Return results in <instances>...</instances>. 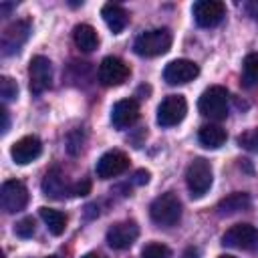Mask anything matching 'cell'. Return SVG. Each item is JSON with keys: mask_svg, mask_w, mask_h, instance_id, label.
I'll return each mask as SVG.
<instances>
[{"mask_svg": "<svg viewBox=\"0 0 258 258\" xmlns=\"http://www.w3.org/2000/svg\"><path fill=\"white\" fill-rule=\"evenodd\" d=\"M30 36V20L22 18L12 24H8L2 32V54H14L22 48V44Z\"/></svg>", "mask_w": 258, "mask_h": 258, "instance_id": "obj_12", "label": "cell"}, {"mask_svg": "<svg viewBox=\"0 0 258 258\" xmlns=\"http://www.w3.org/2000/svg\"><path fill=\"white\" fill-rule=\"evenodd\" d=\"M81 258H103V256L97 254V252H89V254H85V256H81Z\"/></svg>", "mask_w": 258, "mask_h": 258, "instance_id": "obj_33", "label": "cell"}, {"mask_svg": "<svg viewBox=\"0 0 258 258\" xmlns=\"http://www.w3.org/2000/svg\"><path fill=\"white\" fill-rule=\"evenodd\" d=\"M238 145L246 151H258V127H252V129L244 131L238 137Z\"/></svg>", "mask_w": 258, "mask_h": 258, "instance_id": "obj_26", "label": "cell"}, {"mask_svg": "<svg viewBox=\"0 0 258 258\" xmlns=\"http://www.w3.org/2000/svg\"><path fill=\"white\" fill-rule=\"evenodd\" d=\"M129 64L125 60H121L119 56H105L99 64L97 77L99 83L105 87H119L129 79Z\"/></svg>", "mask_w": 258, "mask_h": 258, "instance_id": "obj_7", "label": "cell"}, {"mask_svg": "<svg viewBox=\"0 0 258 258\" xmlns=\"http://www.w3.org/2000/svg\"><path fill=\"white\" fill-rule=\"evenodd\" d=\"M139 236V226L133 220H123L113 224L107 230V244L115 250H125L129 246H133V242Z\"/></svg>", "mask_w": 258, "mask_h": 258, "instance_id": "obj_13", "label": "cell"}, {"mask_svg": "<svg viewBox=\"0 0 258 258\" xmlns=\"http://www.w3.org/2000/svg\"><path fill=\"white\" fill-rule=\"evenodd\" d=\"M218 258H236V256H232V254H222V256H218Z\"/></svg>", "mask_w": 258, "mask_h": 258, "instance_id": "obj_34", "label": "cell"}, {"mask_svg": "<svg viewBox=\"0 0 258 258\" xmlns=\"http://www.w3.org/2000/svg\"><path fill=\"white\" fill-rule=\"evenodd\" d=\"M46 258H58V256H46Z\"/></svg>", "mask_w": 258, "mask_h": 258, "instance_id": "obj_35", "label": "cell"}, {"mask_svg": "<svg viewBox=\"0 0 258 258\" xmlns=\"http://www.w3.org/2000/svg\"><path fill=\"white\" fill-rule=\"evenodd\" d=\"M191 14H194V20H196L198 26L212 28V26H218L224 20L226 6L218 0H198L191 8Z\"/></svg>", "mask_w": 258, "mask_h": 258, "instance_id": "obj_9", "label": "cell"}, {"mask_svg": "<svg viewBox=\"0 0 258 258\" xmlns=\"http://www.w3.org/2000/svg\"><path fill=\"white\" fill-rule=\"evenodd\" d=\"M0 115H2V133H6L8 127H10V119H8V111H6V107L0 109Z\"/></svg>", "mask_w": 258, "mask_h": 258, "instance_id": "obj_31", "label": "cell"}, {"mask_svg": "<svg viewBox=\"0 0 258 258\" xmlns=\"http://www.w3.org/2000/svg\"><path fill=\"white\" fill-rule=\"evenodd\" d=\"M101 16L105 20V24L109 26V30L113 34H119L125 30L127 22H129V14L127 10L121 6V4H113V2H107L103 8H101Z\"/></svg>", "mask_w": 258, "mask_h": 258, "instance_id": "obj_18", "label": "cell"}, {"mask_svg": "<svg viewBox=\"0 0 258 258\" xmlns=\"http://www.w3.org/2000/svg\"><path fill=\"white\" fill-rule=\"evenodd\" d=\"M181 258H200V252H198V248L189 246V248H185V250H183Z\"/></svg>", "mask_w": 258, "mask_h": 258, "instance_id": "obj_32", "label": "cell"}, {"mask_svg": "<svg viewBox=\"0 0 258 258\" xmlns=\"http://www.w3.org/2000/svg\"><path fill=\"white\" fill-rule=\"evenodd\" d=\"M139 119V103L135 99H121L111 109V123L115 129H127Z\"/></svg>", "mask_w": 258, "mask_h": 258, "instance_id": "obj_16", "label": "cell"}, {"mask_svg": "<svg viewBox=\"0 0 258 258\" xmlns=\"http://www.w3.org/2000/svg\"><path fill=\"white\" fill-rule=\"evenodd\" d=\"M42 194L54 200H62L64 196H73V185H69L60 169L54 167L42 177Z\"/></svg>", "mask_w": 258, "mask_h": 258, "instance_id": "obj_17", "label": "cell"}, {"mask_svg": "<svg viewBox=\"0 0 258 258\" xmlns=\"http://www.w3.org/2000/svg\"><path fill=\"white\" fill-rule=\"evenodd\" d=\"M212 181H214V175H212L210 161H206L204 157H196L185 169V183H187L191 198L206 196L208 189L212 187Z\"/></svg>", "mask_w": 258, "mask_h": 258, "instance_id": "obj_4", "label": "cell"}, {"mask_svg": "<svg viewBox=\"0 0 258 258\" xmlns=\"http://www.w3.org/2000/svg\"><path fill=\"white\" fill-rule=\"evenodd\" d=\"M228 103H230V93L226 91V87L212 85L202 93L198 101V109L204 117L220 121V119H226L228 115Z\"/></svg>", "mask_w": 258, "mask_h": 258, "instance_id": "obj_3", "label": "cell"}, {"mask_svg": "<svg viewBox=\"0 0 258 258\" xmlns=\"http://www.w3.org/2000/svg\"><path fill=\"white\" fill-rule=\"evenodd\" d=\"M171 42H173V36L169 28H153V30L141 32L135 38L133 50L139 56H159L171 48Z\"/></svg>", "mask_w": 258, "mask_h": 258, "instance_id": "obj_2", "label": "cell"}, {"mask_svg": "<svg viewBox=\"0 0 258 258\" xmlns=\"http://www.w3.org/2000/svg\"><path fill=\"white\" fill-rule=\"evenodd\" d=\"M198 139H200V143H202L204 147H208V149H218V147H222V145L226 143L228 135H226V129H222L220 125L210 123V125H202V127H200Z\"/></svg>", "mask_w": 258, "mask_h": 258, "instance_id": "obj_21", "label": "cell"}, {"mask_svg": "<svg viewBox=\"0 0 258 258\" xmlns=\"http://www.w3.org/2000/svg\"><path fill=\"white\" fill-rule=\"evenodd\" d=\"M14 234L20 238H30L34 234V220L32 218H22L20 222L14 224Z\"/></svg>", "mask_w": 258, "mask_h": 258, "instance_id": "obj_27", "label": "cell"}, {"mask_svg": "<svg viewBox=\"0 0 258 258\" xmlns=\"http://www.w3.org/2000/svg\"><path fill=\"white\" fill-rule=\"evenodd\" d=\"M252 206V198L246 191H234L218 202V214L220 216H232L238 212H244Z\"/></svg>", "mask_w": 258, "mask_h": 258, "instance_id": "obj_19", "label": "cell"}, {"mask_svg": "<svg viewBox=\"0 0 258 258\" xmlns=\"http://www.w3.org/2000/svg\"><path fill=\"white\" fill-rule=\"evenodd\" d=\"M38 214H40V218H42V222L46 224V228H48L50 234H54V236L64 234L67 222H69L67 214H62V212H58V210H52V208H46V206H42V208L38 210Z\"/></svg>", "mask_w": 258, "mask_h": 258, "instance_id": "obj_22", "label": "cell"}, {"mask_svg": "<svg viewBox=\"0 0 258 258\" xmlns=\"http://www.w3.org/2000/svg\"><path fill=\"white\" fill-rule=\"evenodd\" d=\"M222 244L238 250H252L258 244V230L252 224H236L222 236Z\"/></svg>", "mask_w": 258, "mask_h": 258, "instance_id": "obj_11", "label": "cell"}, {"mask_svg": "<svg viewBox=\"0 0 258 258\" xmlns=\"http://www.w3.org/2000/svg\"><path fill=\"white\" fill-rule=\"evenodd\" d=\"M200 75V67L187 58H175L163 69V81L167 85H185Z\"/></svg>", "mask_w": 258, "mask_h": 258, "instance_id": "obj_14", "label": "cell"}, {"mask_svg": "<svg viewBox=\"0 0 258 258\" xmlns=\"http://www.w3.org/2000/svg\"><path fill=\"white\" fill-rule=\"evenodd\" d=\"M242 71H244L246 85H258V52L246 54V58L242 62Z\"/></svg>", "mask_w": 258, "mask_h": 258, "instance_id": "obj_23", "label": "cell"}, {"mask_svg": "<svg viewBox=\"0 0 258 258\" xmlns=\"http://www.w3.org/2000/svg\"><path fill=\"white\" fill-rule=\"evenodd\" d=\"M0 97H2L4 103L14 101L18 97V85H16V81H12L10 77H2L0 79Z\"/></svg>", "mask_w": 258, "mask_h": 258, "instance_id": "obj_25", "label": "cell"}, {"mask_svg": "<svg viewBox=\"0 0 258 258\" xmlns=\"http://www.w3.org/2000/svg\"><path fill=\"white\" fill-rule=\"evenodd\" d=\"M149 216L153 224L161 228H171L181 218V202L173 191H165L157 196L149 206Z\"/></svg>", "mask_w": 258, "mask_h": 258, "instance_id": "obj_1", "label": "cell"}, {"mask_svg": "<svg viewBox=\"0 0 258 258\" xmlns=\"http://www.w3.org/2000/svg\"><path fill=\"white\" fill-rule=\"evenodd\" d=\"M73 40L83 52H91L99 46V34L91 24H77L73 30Z\"/></svg>", "mask_w": 258, "mask_h": 258, "instance_id": "obj_20", "label": "cell"}, {"mask_svg": "<svg viewBox=\"0 0 258 258\" xmlns=\"http://www.w3.org/2000/svg\"><path fill=\"white\" fill-rule=\"evenodd\" d=\"M40 153H42V143L36 135H24L10 147V157L18 165H26L34 161Z\"/></svg>", "mask_w": 258, "mask_h": 258, "instance_id": "obj_15", "label": "cell"}, {"mask_svg": "<svg viewBox=\"0 0 258 258\" xmlns=\"http://www.w3.org/2000/svg\"><path fill=\"white\" fill-rule=\"evenodd\" d=\"M28 204V189L18 179H6L0 187V206L6 214H16Z\"/></svg>", "mask_w": 258, "mask_h": 258, "instance_id": "obj_5", "label": "cell"}, {"mask_svg": "<svg viewBox=\"0 0 258 258\" xmlns=\"http://www.w3.org/2000/svg\"><path fill=\"white\" fill-rule=\"evenodd\" d=\"M187 113V103L183 95H167L157 107V123L161 127H173L183 121Z\"/></svg>", "mask_w": 258, "mask_h": 258, "instance_id": "obj_8", "label": "cell"}, {"mask_svg": "<svg viewBox=\"0 0 258 258\" xmlns=\"http://www.w3.org/2000/svg\"><path fill=\"white\" fill-rule=\"evenodd\" d=\"M149 181V171L147 169H137L133 175V183L135 185H145Z\"/></svg>", "mask_w": 258, "mask_h": 258, "instance_id": "obj_29", "label": "cell"}, {"mask_svg": "<svg viewBox=\"0 0 258 258\" xmlns=\"http://www.w3.org/2000/svg\"><path fill=\"white\" fill-rule=\"evenodd\" d=\"M127 167H129V155L121 149H111L99 157L95 171H97V177L111 179V177H117L123 171H127Z\"/></svg>", "mask_w": 258, "mask_h": 258, "instance_id": "obj_10", "label": "cell"}, {"mask_svg": "<svg viewBox=\"0 0 258 258\" xmlns=\"http://www.w3.org/2000/svg\"><path fill=\"white\" fill-rule=\"evenodd\" d=\"M141 258H171V250L161 242H149L143 246Z\"/></svg>", "mask_w": 258, "mask_h": 258, "instance_id": "obj_24", "label": "cell"}, {"mask_svg": "<svg viewBox=\"0 0 258 258\" xmlns=\"http://www.w3.org/2000/svg\"><path fill=\"white\" fill-rule=\"evenodd\" d=\"M28 85H30V91L34 95H42L52 85V62L46 56L36 54V56L30 58V64H28Z\"/></svg>", "mask_w": 258, "mask_h": 258, "instance_id": "obj_6", "label": "cell"}, {"mask_svg": "<svg viewBox=\"0 0 258 258\" xmlns=\"http://www.w3.org/2000/svg\"><path fill=\"white\" fill-rule=\"evenodd\" d=\"M246 12L258 22V0H252V2H248L246 4Z\"/></svg>", "mask_w": 258, "mask_h": 258, "instance_id": "obj_30", "label": "cell"}, {"mask_svg": "<svg viewBox=\"0 0 258 258\" xmlns=\"http://www.w3.org/2000/svg\"><path fill=\"white\" fill-rule=\"evenodd\" d=\"M91 191V179L83 177L81 181L73 183V196H87Z\"/></svg>", "mask_w": 258, "mask_h": 258, "instance_id": "obj_28", "label": "cell"}]
</instances>
